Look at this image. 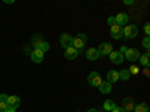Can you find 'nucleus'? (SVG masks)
<instances>
[{"mask_svg": "<svg viewBox=\"0 0 150 112\" xmlns=\"http://www.w3.org/2000/svg\"><path fill=\"white\" fill-rule=\"evenodd\" d=\"M87 43V36L84 33H80L77 34L75 37H72V48H75L77 51H80V49H83Z\"/></svg>", "mask_w": 150, "mask_h": 112, "instance_id": "f257e3e1", "label": "nucleus"}, {"mask_svg": "<svg viewBox=\"0 0 150 112\" xmlns=\"http://www.w3.org/2000/svg\"><path fill=\"white\" fill-rule=\"evenodd\" d=\"M137 34H138V27L135 24H128L126 27H123V37L126 39H134Z\"/></svg>", "mask_w": 150, "mask_h": 112, "instance_id": "f03ea898", "label": "nucleus"}, {"mask_svg": "<svg viewBox=\"0 0 150 112\" xmlns=\"http://www.w3.org/2000/svg\"><path fill=\"white\" fill-rule=\"evenodd\" d=\"M87 81H89V84L92 85V87H99L104 81H102V78H101V75H99L98 72H92V73H89V76H87Z\"/></svg>", "mask_w": 150, "mask_h": 112, "instance_id": "7ed1b4c3", "label": "nucleus"}, {"mask_svg": "<svg viewBox=\"0 0 150 112\" xmlns=\"http://www.w3.org/2000/svg\"><path fill=\"white\" fill-rule=\"evenodd\" d=\"M140 51L138 49H135V48H128V51L123 54V57L126 58V60H129V61H137L140 58Z\"/></svg>", "mask_w": 150, "mask_h": 112, "instance_id": "20e7f679", "label": "nucleus"}, {"mask_svg": "<svg viewBox=\"0 0 150 112\" xmlns=\"http://www.w3.org/2000/svg\"><path fill=\"white\" fill-rule=\"evenodd\" d=\"M96 49H98L99 55H110L111 51H112V45H111L110 42H102Z\"/></svg>", "mask_w": 150, "mask_h": 112, "instance_id": "39448f33", "label": "nucleus"}, {"mask_svg": "<svg viewBox=\"0 0 150 112\" xmlns=\"http://www.w3.org/2000/svg\"><path fill=\"white\" fill-rule=\"evenodd\" d=\"M110 33H111L112 39H122L123 37V27L119 26V24H114V26H111Z\"/></svg>", "mask_w": 150, "mask_h": 112, "instance_id": "423d86ee", "label": "nucleus"}, {"mask_svg": "<svg viewBox=\"0 0 150 112\" xmlns=\"http://www.w3.org/2000/svg\"><path fill=\"white\" fill-rule=\"evenodd\" d=\"M8 109H14L17 111V108L21 105V100H20V97L18 96H8Z\"/></svg>", "mask_w": 150, "mask_h": 112, "instance_id": "0eeeda50", "label": "nucleus"}, {"mask_svg": "<svg viewBox=\"0 0 150 112\" xmlns=\"http://www.w3.org/2000/svg\"><path fill=\"white\" fill-rule=\"evenodd\" d=\"M110 60H111V63H114V64H120V63H123L125 57H123V54H122V52L114 51V49H112L111 54H110Z\"/></svg>", "mask_w": 150, "mask_h": 112, "instance_id": "6e6552de", "label": "nucleus"}, {"mask_svg": "<svg viewBox=\"0 0 150 112\" xmlns=\"http://www.w3.org/2000/svg\"><path fill=\"white\" fill-rule=\"evenodd\" d=\"M30 57H32V60H33V63H42V60H44V52L41 51V49L35 48L33 51H32V54H30Z\"/></svg>", "mask_w": 150, "mask_h": 112, "instance_id": "1a4fd4ad", "label": "nucleus"}, {"mask_svg": "<svg viewBox=\"0 0 150 112\" xmlns=\"http://www.w3.org/2000/svg\"><path fill=\"white\" fill-rule=\"evenodd\" d=\"M60 43L63 48H71L72 46V36L68 33H63L60 36Z\"/></svg>", "mask_w": 150, "mask_h": 112, "instance_id": "9d476101", "label": "nucleus"}, {"mask_svg": "<svg viewBox=\"0 0 150 112\" xmlns=\"http://www.w3.org/2000/svg\"><path fill=\"white\" fill-rule=\"evenodd\" d=\"M86 57H87V60H90V61H95V60H98L99 57V52H98V49L96 48H89L86 51Z\"/></svg>", "mask_w": 150, "mask_h": 112, "instance_id": "9b49d317", "label": "nucleus"}, {"mask_svg": "<svg viewBox=\"0 0 150 112\" xmlns=\"http://www.w3.org/2000/svg\"><path fill=\"white\" fill-rule=\"evenodd\" d=\"M78 52L80 51H77L75 48H66V51H65V58H68V60H74V58H77L78 57Z\"/></svg>", "mask_w": 150, "mask_h": 112, "instance_id": "f8f14e48", "label": "nucleus"}, {"mask_svg": "<svg viewBox=\"0 0 150 112\" xmlns=\"http://www.w3.org/2000/svg\"><path fill=\"white\" fill-rule=\"evenodd\" d=\"M119 81V72L117 70H110L107 72V82L112 84V82H117Z\"/></svg>", "mask_w": 150, "mask_h": 112, "instance_id": "ddd939ff", "label": "nucleus"}, {"mask_svg": "<svg viewBox=\"0 0 150 112\" xmlns=\"http://www.w3.org/2000/svg\"><path fill=\"white\" fill-rule=\"evenodd\" d=\"M114 20H116V24H119V26H123V24H128L129 17L125 14V12H122V14H119L117 17H114Z\"/></svg>", "mask_w": 150, "mask_h": 112, "instance_id": "4468645a", "label": "nucleus"}, {"mask_svg": "<svg viewBox=\"0 0 150 112\" xmlns=\"http://www.w3.org/2000/svg\"><path fill=\"white\" fill-rule=\"evenodd\" d=\"M125 111H134V108H135V105H134V100H132V99H123V106H122Z\"/></svg>", "mask_w": 150, "mask_h": 112, "instance_id": "2eb2a0df", "label": "nucleus"}, {"mask_svg": "<svg viewBox=\"0 0 150 112\" xmlns=\"http://www.w3.org/2000/svg\"><path fill=\"white\" fill-rule=\"evenodd\" d=\"M98 88H99V91H101L102 94H108V93H111L112 87H111V84H110V82H102L101 85L98 87Z\"/></svg>", "mask_w": 150, "mask_h": 112, "instance_id": "dca6fc26", "label": "nucleus"}, {"mask_svg": "<svg viewBox=\"0 0 150 112\" xmlns=\"http://www.w3.org/2000/svg\"><path fill=\"white\" fill-rule=\"evenodd\" d=\"M134 111L135 112H149V106L146 103H140V105H135Z\"/></svg>", "mask_w": 150, "mask_h": 112, "instance_id": "f3484780", "label": "nucleus"}, {"mask_svg": "<svg viewBox=\"0 0 150 112\" xmlns=\"http://www.w3.org/2000/svg\"><path fill=\"white\" fill-rule=\"evenodd\" d=\"M36 48H38V49H41L42 52H47L48 49H50V43H48V42H45V41H41V42H39V45H38Z\"/></svg>", "mask_w": 150, "mask_h": 112, "instance_id": "a211bd4d", "label": "nucleus"}, {"mask_svg": "<svg viewBox=\"0 0 150 112\" xmlns=\"http://www.w3.org/2000/svg\"><path fill=\"white\" fill-rule=\"evenodd\" d=\"M129 76H131V75H129V72H128L126 69H123V70H120V72H119V79L128 81V79H129Z\"/></svg>", "mask_w": 150, "mask_h": 112, "instance_id": "6ab92c4d", "label": "nucleus"}, {"mask_svg": "<svg viewBox=\"0 0 150 112\" xmlns=\"http://www.w3.org/2000/svg\"><path fill=\"white\" fill-rule=\"evenodd\" d=\"M140 61H141V64L143 66H146V67H149V51L146 52V54H143V55H140V58H138Z\"/></svg>", "mask_w": 150, "mask_h": 112, "instance_id": "aec40b11", "label": "nucleus"}, {"mask_svg": "<svg viewBox=\"0 0 150 112\" xmlns=\"http://www.w3.org/2000/svg\"><path fill=\"white\" fill-rule=\"evenodd\" d=\"M116 106V103L112 102V100H105L104 102V109L105 111H112V108Z\"/></svg>", "mask_w": 150, "mask_h": 112, "instance_id": "412c9836", "label": "nucleus"}, {"mask_svg": "<svg viewBox=\"0 0 150 112\" xmlns=\"http://www.w3.org/2000/svg\"><path fill=\"white\" fill-rule=\"evenodd\" d=\"M128 72H129V75H138V73H140V67L137 66V64H132Z\"/></svg>", "mask_w": 150, "mask_h": 112, "instance_id": "4be33fe9", "label": "nucleus"}, {"mask_svg": "<svg viewBox=\"0 0 150 112\" xmlns=\"http://www.w3.org/2000/svg\"><path fill=\"white\" fill-rule=\"evenodd\" d=\"M143 46L149 51V48H150V41H149V36H146L144 39H143Z\"/></svg>", "mask_w": 150, "mask_h": 112, "instance_id": "5701e85b", "label": "nucleus"}, {"mask_svg": "<svg viewBox=\"0 0 150 112\" xmlns=\"http://www.w3.org/2000/svg\"><path fill=\"white\" fill-rule=\"evenodd\" d=\"M8 111V103L0 102V112H6Z\"/></svg>", "mask_w": 150, "mask_h": 112, "instance_id": "b1692460", "label": "nucleus"}, {"mask_svg": "<svg viewBox=\"0 0 150 112\" xmlns=\"http://www.w3.org/2000/svg\"><path fill=\"white\" fill-rule=\"evenodd\" d=\"M0 102L6 103V102H8V94H5V93H2V94H0Z\"/></svg>", "mask_w": 150, "mask_h": 112, "instance_id": "393cba45", "label": "nucleus"}, {"mask_svg": "<svg viewBox=\"0 0 150 112\" xmlns=\"http://www.w3.org/2000/svg\"><path fill=\"white\" fill-rule=\"evenodd\" d=\"M111 112H126V111H125L123 108H117V106H114V108H112V111Z\"/></svg>", "mask_w": 150, "mask_h": 112, "instance_id": "a878e982", "label": "nucleus"}, {"mask_svg": "<svg viewBox=\"0 0 150 112\" xmlns=\"http://www.w3.org/2000/svg\"><path fill=\"white\" fill-rule=\"evenodd\" d=\"M144 33H146V36H149V34H150V26H149V24H146V27H144Z\"/></svg>", "mask_w": 150, "mask_h": 112, "instance_id": "bb28decb", "label": "nucleus"}, {"mask_svg": "<svg viewBox=\"0 0 150 112\" xmlns=\"http://www.w3.org/2000/svg\"><path fill=\"white\" fill-rule=\"evenodd\" d=\"M126 51H128V46H125V45H123V46H120V49H119V52H122V54H125Z\"/></svg>", "mask_w": 150, "mask_h": 112, "instance_id": "cd10ccee", "label": "nucleus"}, {"mask_svg": "<svg viewBox=\"0 0 150 112\" xmlns=\"http://www.w3.org/2000/svg\"><path fill=\"white\" fill-rule=\"evenodd\" d=\"M108 24H111V26H114V24H116V20H114V17H110V18H108Z\"/></svg>", "mask_w": 150, "mask_h": 112, "instance_id": "c85d7f7f", "label": "nucleus"}, {"mask_svg": "<svg viewBox=\"0 0 150 112\" xmlns=\"http://www.w3.org/2000/svg\"><path fill=\"white\" fill-rule=\"evenodd\" d=\"M144 75H146V76H149V75H150V70H149V67H146V69H144Z\"/></svg>", "mask_w": 150, "mask_h": 112, "instance_id": "c756f323", "label": "nucleus"}, {"mask_svg": "<svg viewBox=\"0 0 150 112\" xmlns=\"http://www.w3.org/2000/svg\"><path fill=\"white\" fill-rule=\"evenodd\" d=\"M134 2H132V0H126V2H125V5H132Z\"/></svg>", "mask_w": 150, "mask_h": 112, "instance_id": "7c9ffc66", "label": "nucleus"}, {"mask_svg": "<svg viewBox=\"0 0 150 112\" xmlns=\"http://www.w3.org/2000/svg\"><path fill=\"white\" fill-rule=\"evenodd\" d=\"M6 112H17V111H14V109H8Z\"/></svg>", "mask_w": 150, "mask_h": 112, "instance_id": "2f4dec72", "label": "nucleus"}, {"mask_svg": "<svg viewBox=\"0 0 150 112\" xmlns=\"http://www.w3.org/2000/svg\"><path fill=\"white\" fill-rule=\"evenodd\" d=\"M87 112H96L95 109H89V111H87Z\"/></svg>", "mask_w": 150, "mask_h": 112, "instance_id": "473e14b6", "label": "nucleus"}]
</instances>
